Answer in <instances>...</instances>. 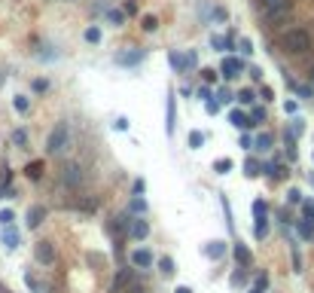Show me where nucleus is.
Instances as JSON below:
<instances>
[{"label": "nucleus", "mask_w": 314, "mask_h": 293, "mask_svg": "<svg viewBox=\"0 0 314 293\" xmlns=\"http://www.w3.org/2000/svg\"><path fill=\"white\" fill-rule=\"evenodd\" d=\"M281 43H284V49H287L290 55H302V52L311 49V37H308L305 28H290V31L284 34Z\"/></svg>", "instance_id": "f257e3e1"}, {"label": "nucleus", "mask_w": 314, "mask_h": 293, "mask_svg": "<svg viewBox=\"0 0 314 293\" xmlns=\"http://www.w3.org/2000/svg\"><path fill=\"white\" fill-rule=\"evenodd\" d=\"M253 220H257V226H253V235L257 238H265L269 235V208H265V201H253Z\"/></svg>", "instance_id": "f03ea898"}, {"label": "nucleus", "mask_w": 314, "mask_h": 293, "mask_svg": "<svg viewBox=\"0 0 314 293\" xmlns=\"http://www.w3.org/2000/svg\"><path fill=\"white\" fill-rule=\"evenodd\" d=\"M67 141H71V131H67V126H55L52 134H49V141H46V150L55 156V153H61L64 146H67Z\"/></svg>", "instance_id": "7ed1b4c3"}, {"label": "nucleus", "mask_w": 314, "mask_h": 293, "mask_svg": "<svg viewBox=\"0 0 314 293\" xmlns=\"http://www.w3.org/2000/svg\"><path fill=\"white\" fill-rule=\"evenodd\" d=\"M168 58L174 64V71H189V67L199 64V55H195V52H177V49H174Z\"/></svg>", "instance_id": "20e7f679"}, {"label": "nucleus", "mask_w": 314, "mask_h": 293, "mask_svg": "<svg viewBox=\"0 0 314 293\" xmlns=\"http://www.w3.org/2000/svg\"><path fill=\"white\" fill-rule=\"evenodd\" d=\"M220 71H223L226 80H235L238 73H244V61H241V58H235V55H226V58H223V67H220Z\"/></svg>", "instance_id": "39448f33"}, {"label": "nucleus", "mask_w": 314, "mask_h": 293, "mask_svg": "<svg viewBox=\"0 0 314 293\" xmlns=\"http://www.w3.org/2000/svg\"><path fill=\"white\" fill-rule=\"evenodd\" d=\"M287 6H290V0H259L262 16H269V18H277V16H281Z\"/></svg>", "instance_id": "423d86ee"}, {"label": "nucleus", "mask_w": 314, "mask_h": 293, "mask_svg": "<svg viewBox=\"0 0 314 293\" xmlns=\"http://www.w3.org/2000/svg\"><path fill=\"white\" fill-rule=\"evenodd\" d=\"M141 61H144V52L141 49H125V52L116 55V64H122V67H134Z\"/></svg>", "instance_id": "0eeeda50"}, {"label": "nucleus", "mask_w": 314, "mask_h": 293, "mask_svg": "<svg viewBox=\"0 0 314 293\" xmlns=\"http://www.w3.org/2000/svg\"><path fill=\"white\" fill-rule=\"evenodd\" d=\"M61 180L67 186H79V183H83V168H79V165H64Z\"/></svg>", "instance_id": "6e6552de"}, {"label": "nucleus", "mask_w": 314, "mask_h": 293, "mask_svg": "<svg viewBox=\"0 0 314 293\" xmlns=\"http://www.w3.org/2000/svg\"><path fill=\"white\" fill-rule=\"evenodd\" d=\"M131 266H137V269L153 266V254H149L147 247H137V251H131Z\"/></svg>", "instance_id": "1a4fd4ad"}, {"label": "nucleus", "mask_w": 314, "mask_h": 293, "mask_svg": "<svg viewBox=\"0 0 314 293\" xmlns=\"http://www.w3.org/2000/svg\"><path fill=\"white\" fill-rule=\"evenodd\" d=\"M34 256H37L40 263H55V251H52L49 241H40L37 247H34Z\"/></svg>", "instance_id": "9d476101"}, {"label": "nucleus", "mask_w": 314, "mask_h": 293, "mask_svg": "<svg viewBox=\"0 0 314 293\" xmlns=\"http://www.w3.org/2000/svg\"><path fill=\"white\" fill-rule=\"evenodd\" d=\"M129 284H131V269H122V272L113 278V293H122Z\"/></svg>", "instance_id": "9b49d317"}, {"label": "nucleus", "mask_w": 314, "mask_h": 293, "mask_svg": "<svg viewBox=\"0 0 314 293\" xmlns=\"http://www.w3.org/2000/svg\"><path fill=\"white\" fill-rule=\"evenodd\" d=\"M229 122H232L235 128H253L250 116H247V113H241V110H232V113H229Z\"/></svg>", "instance_id": "f8f14e48"}, {"label": "nucleus", "mask_w": 314, "mask_h": 293, "mask_svg": "<svg viewBox=\"0 0 314 293\" xmlns=\"http://www.w3.org/2000/svg\"><path fill=\"white\" fill-rule=\"evenodd\" d=\"M0 238H3V244L9 247V251H13V247H18V232H16L13 226H3V229H0Z\"/></svg>", "instance_id": "ddd939ff"}, {"label": "nucleus", "mask_w": 314, "mask_h": 293, "mask_svg": "<svg viewBox=\"0 0 314 293\" xmlns=\"http://www.w3.org/2000/svg\"><path fill=\"white\" fill-rule=\"evenodd\" d=\"M223 254H226V244H223V241H211V244H204V256H211V260H220Z\"/></svg>", "instance_id": "4468645a"}, {"label": "nucleus", "mask_w": 314, "mask_h": 293, "mask_svg": "<svg viewBox=\"0 0 314 293\" xmlns=\"http://www.w3.org/2000/svg\"><path fill=\"white\" fill-rule=\"evenodd\" d=\"M43 217H46V211H43V208H40V205H34V208H31V211H28V226H31V229H37V226H40V220H43Z\"/></svg>", "instance_id": "2eb2a0df"}, {"label": "nucleus", "mask_w": 314, "mask_h": 293, "mask_svg": "<svg viewBox=\"0 0 314 293\" xmlns=\"http://www.w3.org/2000/svg\"><path fill=\"white\" fill-rule=\"evenodd\" d=\"M235 260H238L241 266H250V263H253V254H250L244 244H235Z\"/></svg>", "instance_id": "dca6fc26"}, {"label": "nucleus", "mask_w": 314, "mask_h": 293, "mask_svg": "<svg viewBox=\"0 0 314 293\" xmlns=\"http://www.w3.org/2000/svg\"><path fill=\"white\" fill-rule=\"evenodd\" d=\"M131 235H134V238H147V235H149V226H147L144 220H134V223H131Z\"/></svg>", "instance_id": "f3484780"}, {"label": "nucleus", "mask_w": 314, "mask_h": 293, "mask_svg": "<svg viewBox=\"0 0 314 293\" xmlns=\"http://www.w3.org/2000/svg\"><path fill=\"white\" fill-rule=\"evenodd\" d=\"M244 171H247V177H257V174L262 171V165H259L257 159H247V162H244Z\"/></svg>", "instance_id": "a211bd4d"}, {"label": "nucleus", "mask_w": 314, "mask_h": 293, "mask_svg": "<svg viewBox=\"0 0 314 293\" xmlns=\"http://www.w3.org/2000/svg\"><path fill=\"white\" fill-rule=\"evenodd\" d=\"M299 235L305 241H314V223H299Z\"/></svg>", "instance_id": "6ab92c4d"}, {"label": "nucleus", "mask_w": 314, "mask_h": 293, "mask_svg": "<svg viewBox=\"0 0 314 293\" xmlns=\"http://www.w3.org/2000/svg\"><path fill=\"white\" fill-rule=\"evenodd\" d=\"M159 266H162V272H165V275H174V272H177V269H174V260H171V256H162Z\"/></svg>", "instance_id": "aec40b11"}, {"label": "nucleus", "mask_w": 314, "mask_h": 293, "mask_svg": "<svg viewBox=\"0 0 314 293\" xmlns=\"http://www.w3.org/2000/svg\"><path fill=\"white\" fill-rule=\"evenodd\" d=\"M202 144H204V134H202V131H192V134H189V146H192V150H199Z\"/></svg>", "instance_id": "412c9836"}, {"label": "nucleus", "mask_w": 314, "mask_h": 293, "mask_svg": "<svg viewBox=\"0 0 314 293\" xmlns=\"http://www.w3.org/2000/svg\"><path fill=\"white\" fill-rule=\"evenodd\" d=\"M168 134H174V98L168 95Z\"/></svg>", "instance_id": "4be33fe9"}, {"label": "nucleus", "mask_w": 314, "mask_h": 293, "mask_svg": "<svg viewBox=\"0 0 314 293\" xmlns=\"http://www.w3.org/2000/svg\"><path fill=\"white\" fill-rule=\"evenodd\" d=\"M13 220H16V217H13V211H9V208L0 211V226H13Z\"/></svg>", "instance_id": "5701e85b"}, {"label": "nucleus", "mask_w": 314, "mask_h": 293, "mask_svg": "<svg viewBox=\"0 0 314 293\" xmlns=\"http://www.w3.org/2000/svg\"><path fill=\"white\" fill-rule=\"evenodd\" d=\"M159 28V18L156 16H144V31H156Z\"/></svg>", "instance_id": "b1692460"}, {"label": "nucleus", "mask_w": 314, "mask_h": 293, "mask_svg": "<svg viewBox=\"0 0 314 293\" xmlns=\"http://www.w3.org/2000/svg\"><path fill=\"white\" fill-rule=\"evenodd\" d=\"M257 146H259V150H269V146H272V134H259V138H257Z\"/></svg>", "instance_id": "393cba45"}, {"label": "nucleus", "mask_w": 314, "mask_h": 293, "mask_svg": "<svg viewBox=\"0 0 314 293\" xmlns=\"http://www.w3.org/2000/svg\"><path fill=\"white\" fill-rule=\"evenodd\" d=\"M86 40H89V43H98V40H101V31H98V28H86Z\"/></svg>", "instance_id": "a878e982"}, {"label": "nucleus", "mask_w": 314, "mask_h": 293, "mask_svg": "<svg viewBox=\"0 0 314 293\" xmlns=\"http://www.w3.org/2000/svg\"><path fill=\"white\" fill-rule=\"evenodd\" d=\"M13 104H16V110H18V113H25V110H28V98H25V95H18V98L13 101Z\"/></svg>", "instance_id": "bb28decb"}, {"label": "nucleus", "mask_w": 314, "mask_h": 293, "mask_svg": "<svg viewBox=\"0 0 314 293\" xmlns=\"http://www.w3.org/2000/svg\"><path fill=\"white\" fill-rule=\"evenodd\" d=\"M302 214H305L308 220H314V201H302Z\"/></svg>", "instance_id": "cd10ccee"}, {"label": "nucleus", "mask_w": 314, "mask_h": 293, "mask_svg": "<svg viewBox=\"0 0 314 293\" xmlns=\"http://www.w3.org/2000/svg\"><path fill=\"white\" fill-rule=\"evenodd\" d=\"M211 43H214L217 49H229V46H232V40H226V37H214Z\"/></svg>", "instance_id": "c85d7f7f"}, {"label": "nucleus", "mask_w": 314, "mask_h": 293, "mask_svg": "<svg viewBox=\"0 0 314 293\" xmlns=\"http://www.w3.org/2000/svg\"><path fill=\"white\" fill-rule=\"evenodd\" d=\"M238 101H241V104H253V92H250V89H244V92L238 95Z\"/></svg>", "instance_id": "c756f323"}, {"label": "nucleus", "mask_w": 314, "mask_h": 293, "mask_svg": "<svg viewBox=\"0 0 314 293\" xmlns=\"http://www.w3.org/2000/svg\"><path fill=\"white\" fill-rule=\"evenodd\" d=\"M214 168H217V171H220V174H226V171H229V168H232V162H229V159H220V162H217Z\"/></svg>", "instance_id": "7c9ffc66"}, {"label": "nucleus", "mask_w": 314, "mask_h": 293, "mask_svg": "<svg viewBox=\"0 0 314 293\" xmlns=\"http://www.w3.org/2000/svg\"><path fill=\"white\" fill-rule=\"evenodd\" d=\"M40 162H34V165H28V177H40Z\"/></svg>", "instance_id": "2f4dec72"}, {"label": "nucleus", "mask_w": 314, "mask_h": 293, "mask_svg": "<svg viewBox=\"0 0 314 293\" xmlns=\"http://www.w3.org/2000/svg\"><path fill=\"white\" fill-rule=\"evenodd\" d=\"M113 128H119V131H125V128H129V119H125V116H119V119L113 122Z\"/></svg>", "instance_id": "473e14b6"}, {"label": "nucleus", "mask_w": 314, "mask_h": 293, "mask_svg": "<svg viewBox=\"0 0 314 293\" xmlns=\"http://www.w3.org/2000/svg\"><path fill=\"white\" fill-rule=\"evenodd\" d=\"M290 201H293V205H302V193L299 189H290Z\"/></svg>", "instance_id": "72a5a7b5"}, {"label": "nucleus", "mask_w": 314, "mask_h": 293, "mask_svg": "<svg viewBox=\"0 0 314 293\" xmlns=\"http://www.w3.org/2000/svg\"><path fill=\"white\" fill-rule=\"evenodd\" d=\"M241 52L244 55H253V43L250 40H241Z\"/></svg>", "instance_id": "f704fd0d"}, {"label": "nucleus", "mask_w": 314, "mask_h": 293, "mask_svg": "<svg viewBox=\"0 0 314 293\" xmlns=\"http://www.w3.org/2000/svg\"><path fill=\"white\" fill-rule=\"evenodd\" d=\"M204 107H207V113H217V110H220V101H204Z\"/></svg>", "instance_id": "c9c22d12"}, {"label": "nucleus", "mask_w": 314, "mask_h": 293, "mask_svg": "<svg viewBox=\"0 0 314 293\" xmlns=\"http://www.w3.org/2000/svg\"><path fill=\"white\" fill-rule=\"evenodd\" d=\"M144 208H147L144 199H134V201H131V211H144Z\"/></svg>", "instance_id": "e433bc0d"}, {"label": "nucleus", "mask_w": 314, "mask_h": 293, "mask_svg": "<svg viewBox=\"0 0 314 293\" xmlns=\"http://www.w3.org/2000/svg\"><path fill=\"white\" fill-rule=\"evenodd\" d=\"M110 18L116 21V25H122V18H125V16H122V13H116V9H113V13H110Z\"/></svg>", "instance_id": "4c0bfd02"}, {"label": "nucleus", "mask_w": 314, "mask_h": 293, "mask_svg": "<svg viewBox=\"0 0 314 293\" xmlns=\"http://www.w3.org/2000/svg\"><path fill=\"white\" fill-rule=\"evenodd\" d=\"M232 284H244V272H235V275H232Z\"/></svg>", "instance_id": "58836bf2"}, {"label": "nucleus", "mask_w": 314, "mask_h": 293, "mask_svg": "<svg viewBox=\"0 0 314 293\" xmlns=\"http://www.w3.org/2000/svg\"><path fill=\"white\" fill-rule=\"evenodd\" d=\"M174 293H192L189 287H177V290H174Z\"/></svg>", "instance_id": "ea45409f"}, {"label": "nucleus", "mask_w": 314, "mask_h": 293, "mask_svg": "<svg viewBox=\"0 0 314 293\" xmlns=\"http://www.w3.org/2000/svg\"><path fill=\"white\" fill-rule=\"evenodd\" d=\"M262 290H265V287H259V284H253V290H250V293H262Z\"/></svg>", "instance_id": "a19ab883"}, {"label": "nucleus", "mask_w": 314, "mask_h": 293, "mask_svg": "<svg viewBox=\"0 0 314 293\" xmlns=\"http://www.w3.org/2000/svg\"><path fill=\"white\" fill-rule=\"evenodd\" d=\"M311 83H314V71H311Z\"/></svg>", "instance_id": "79ce46f5"}]
</instances>
